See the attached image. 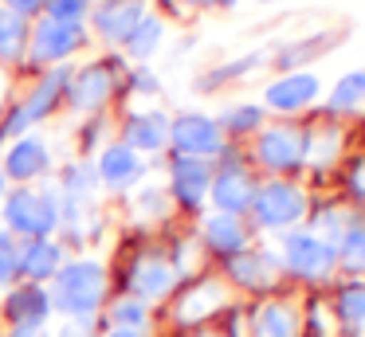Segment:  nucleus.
<instances>
[{"mask_svg":"<svg viewBox=\"0 0 365 337\" xmlns=\"http://www.w3.org/2000/svg\"><path fill=\"white\" fill-rule=\"evenodd\" d=\"M103 290H106V274L95 259H75V263H63L56 271V294H51V306H56L63 318H83L91 321L95 310L103 306Z\"/></svg>","mask_w":365,"mask_h":337,"instance_id":"obj_1","label":"nucleus"},{"mask_svg":"<svg viewBox=\"0 0 365 337\" xmlns=\"http://www.w3.org/2000/svg\"><path fill=\"white\" fill-rule=\"evenodd\" d=\"M4 224L12 235H32L48 239L59 224V200L51 188H16L4 196Z\"/></svg>","mask_w":365,"mask_h":337,"instance_id":"obj_2","label":"nucleus"},{"mask_svg":"<svg viewBox=\"0 0 365 337\" xmlns=\"http://www.w3.org/2000/svg\"><path fill=\"white\" fill-rule=\"evenodd\" d=\"M67 71H51V75H43V83L36 86L32 94H28L24 102H20L16 110L9 114V122L0 125V138L9 141V138H24L28 130H32L36 122H43V118L56 110V102H59V94L67 90Z\"/></svg>","mask_w":365,"mask_h":337,"instance_id":"obj_3","label":"nucleus"},{"mask_svg":"<svg viewBox=\"0 0 365 337\" xmlns=\"http://www.w3.org/2000/svg\"><path fill=\"white\" fill-rule=\"evenodd\" d=\"M169 145L177 149V157L205 161V157H216L224 149V130H220L216 118L181 114L177 122H169Z\"/></svg>","mask_w":365,"mask_h":337,"instance_id":"obj_4","label":"nucleus"},{"mask_svg":"<svg viewBox=\"0 0 365 337\" xmlns=\"http://www.w3.org/2000/svg\"><path fill=\"white\" fill-rule=\"evenodd\" d=\"M252 212L259 219V227H271V232H283V227H294L307 212V196L299 192L294 185H263L259 192L252 196Z\"/></svg>","mask_w":365,"mask_h":337,"instance_id":"obj_5","label":"nucleus"},{"mask_svg":"<svg viewBox=\"0 0 365 337\" xmlns=\"http://www.w3.org/2000/svg\"><path fill=\"white\" fill-rule=\"evenodd\" d=\"M283 263L291 266L299 279H326L338 263L334 247L322 239V235H310V232H291L283 239Z\"/></svg>","mask_w":365,"mask_h":337,"instance_id":"obj_6","label":"nucleus"},{"mask_svg":"<svg viewBox=\"0 0 365 337\" xmlns=\"http://www.w3.org/2000/svg\"><path fill=\"white\" fill-rule=\"evenodd\" d=\"M79 47H83V24H63V20H48V16L28 36V51H32L36 63H63Z\"/></svg>","mask_w":365,"mask_h":337,"instance_id":"obj_7","label":"nucleus"},{"mask_svg":"<svg viewBox=\"0 0 365 337\" xmlns=\"http://www.w3.org/2000/svg\"><path fill=\"white\" fill-rule=\"evenodd\" d=\"M114 86H118L114 63H87L79 75L67 78V102H71L75 110H83V114H91V110L110 102Z\"/></svg>","mask_w":365,"mask_h":337,"instance_id":"obj_8","label":"nucleus"},{"mask_svg":"<svg viewBox=\"0 0 365 337\" xmlns=\"http://www.w3.org/2000/svg\"><path fill=\"white\" fill-rule=\"evenodd\" d=\"M142 16H145V0H103V4L91 8L95 31L106 43H126L130 31L142 24Z\"/></svg>","mask_w":365,"mask_h":337,"instance_id":"obj_9","label":"nucleus"},{"mask_svg":"<svg viewBox=\"0 0 365 337\" xmlns=\"http://www.w3.org/2000/svg\"><path fill=\"white\" fill-rule=\"evenodd\" d=\"M95 172H98V185H106V188H130L142 180L145 165H142V153H134L126 141H118V145H106L98 153Z\"/></svg>","mask_w":365,"mask_h":337,"instance_id":"obj_10","label":"nucleus"},{"mask_svg":"<svg viewBox=\"0 0 365 337\" xmlns=\"http://www.w3.org/2000/svg\"><path fill=\"white\" fill-rule=\"evenodd\" d=\"M228 274L252 290H271L279 282V274H283V263L271 251H247L244 247L240 255L228 259Z\"/></svg>","mask_w":365,"mask_h":337,"instance_id":"obj_11","label":"nucleus"},{"mask_svg":"<svg viewBox=\"0 0 365 337\" xmlns=\"http://www.w3.org/2000/svg\"><path fill=\"white\" fill-rule=\"evenodd\" d=\"M177 282V271L169 259L161 255H142L134 263V271H130V290H134V298H165L169 290H173Z\"/></svg>","mask_w":365,"mask_h":337,"instance_id":"obj_12","label":"nucleus"},{"mask_svg":"<svg viewBox=\"0 0 365 337\" xmlns=\"http://www.w3.org/2000/svg\"><path fill=\"white\" fill-rule=\"evenodd\" d=\"M48 161H51V153H48V141H40V138H16L9 145V153H4V177H12V180H36L43 169H48Z\"/></svg>","mask_w":365,"mask_h":337,"instance_id":"obj_13","label":"nucleus"},{"mask_svg":"<svg viewBox=\"0 0 365 337\" xmlns=\"http://www.w3.org/2000/svg\"><path fill=\"white\" fill-rule=\"evenodd\" d=\"M4 313H9L12 326H40L51 313V294L40 286V282H28V286H16L9 298H4Z\"/></svg>","mask_w":365,"mask_h":337,"instance_id":"obj_14","label":"nucleus"},{"mask_svg":"<svg viewBox=\"0 0 365 337\" xmlns=\"http://www.w3.org/2000/svg\"><path fill=\"white\" fill-rule=\"evenodd\" d=\"M208 196L216 200V208L228 212V216H240L244 208H252V196H255V185L244 169H224L212 177L208 185Z\"/></svg>","mask_w":365,"mask_h":337,"instance_id":"obj_15","label":"nucleus"},{"mask_svg":"<svg viewBox=\"0 0 365 337\" xmlns=\"http://www.w3.org/2000/svg\"><path fill=\"white\" fill-rule=\"evenodd\" d=\"M259 161L267 165V169H294V165L302 161V138L291 130V125H275V130H263L259 138Z\"/></svg>","mask_w":365,"mask_h":337,"instance_id":"obj_16","label":"nucleus"},{"mask_svg":"<svg viewBox=\"0 0 365 337\" xmlns=\"http://www.w3.org/2000/svg\"><path fill=\"white\" fill-rule=\"evenodd\" d=\"M208 185H212V172H208L205 161H192V157H177L173 161V196L189 208H197L208 196Z\"/></svg>","mask_w":365,"mask_h":337,"instance_id":"obj_17","label":"nucleus"},{"mask_svg":"<svg viewBox=\"0 0 365 337\" xmlns=\"http://www.w3.org/2000/svg\"><path fill=\"white\" fill-rule=\"evenodd\" d=\"M314 94H318V78L307 75V71H299V75H287V78H279V83H271L263 98L275 110H302L307 102H314Z\"/></svg>","mask_w":365,"mask_h":337,"instance_id":"obj_18","label":"nucleus"},{"mask_svg":"<svg viewBox=\"0 0 365 337\" xmlns=\"http://www.w3.org/2000/svg\"><path fill=\"white\" fill-rule=\"evenodd\" d=\"M126 145L134 153H158L169 145V118L161 114H134L126 122Z\"/></svg>","mask_w":365,"mask_h":337,"instance_id":"obj_19","label":"nucleus"},{"mask_svg":"<svg viewBox=\"0 0 365 337\" xmlns=\"http://www.w3.org/2000/svg\"><path fill=\"white\" fill-rule=\"evenodd\" d=\"M63 266V255L51 239H32L28 247H20V274L32 282H43V279H56V271Z\"/></svg>","mask_w":365,"mask_h":337,"instance_id":"obj_20","label":"nucleus"},{"mask_svg":"<svg viewBox=\"0 0 365 337\" xmlns=\"http://www.w3.org/2000/svg\"><path fill=\"white\" fill-rule=\"evenodd\" d=\"M205 239H208V247L224 251V255H240L247 247L244 224H240V216H228V212H216V216L205 219Z\"/></svg>","mask_w":365,"mask_h":337,"instance_id":"obj_21","label":"nucleus"},{"mask_svg":"<svg viewBox=\"0 0 365 337\" xmlns=\"http://www.w3.org/2000/svg\"><path fill=\"white\" fill-rule=\"evenodd\" d=\"M224 298H228V294H224L220 282L205 279V282H197L181 302H177V318H181V321H200V318H208V313L220 310Z\"/></svg>","mask_w":365,"mask_h":337,"instance_id":"obj_22","label":"nucleus"},{"mask_svg":"<svg viewBox=\"0 0 365 337\" xmlns=\"http://www.w3.org/2000/svg\"><path fill=\"white\" fill-rule=\"evenodd\" d=\"M255 337H299V313L287 302H267L255 313Z\"/></svg>","mask_w":365,"mask_h":337,"instance_id":"obj_23","label":"nucleus"},{"mask_svg":"<svg viewBox=\"0 0 365 337\" xmlns=\"http://www.w3.org/2000/svg\"><path fill=\"white\" fill-rule=\"evenodd\" d=\"M28 36L32 28L24 24V16L0 8V63H16L28 51Z\"/></svg>","mask_w":365,"mask_h":337,"instance_id":"obj_24","label":"nucleus"},{"mask_svg":"<svg viewBox=\"0 0 365 337\" xmlns=\"http://www.w3.org/2000/svg\"><path fill=\"white\" fill-rule=\"evenodd\" d=\"M161 36H165V24H161L158 16H142V24H138V28L130 31V39H126L130 59H150V55L161 47Z\"/></svg>","mask_w":365,"mask_h":337,"instance_id":"obj_25","label":"nucleus"},{"mask_svg":"<svg viewBox=\"0 0 365 337\" xmlns=\"http://www.w3.org/2000/svg\"><path fill=\"white\" fill-rule=\"evenodd\" d=\"M334 255H338V263L346 266V271L365 274V227H349V232L338 239Z\"/></svg>","mask_w":365,"mask_h":337,"instance_id":"obj_26","label":"nucleus"},{"mask_svg":"<svg viewBox=\"0 0 365 337\" xmlns=\"http://www.w3.org/2000/svg\"><path fill=\"white\" fill-rule=\"evenodd\" d=\"M365 102V71H349L346 78H338V86H334L330 94V106L334 110H354Z\"/></svg>","mask_w":365,"mask_h":337,"instance_id":"obj_27","label":"nucleus"},{"mask_svg":"<svg viewBox=\"0 0 365 337\" xmlns=\"http://www.w3.org/2000/svg\"><path fill=\"white\" fill-rule=\"evenodd\" d=\"M110 321H114V329H134V333H142L145 321H150V310H145L142 298H122V302H114Z\"/></svg>","mask_w":365,"mask_h":337,"instance_id":"obj_28","label":"nucleus"},{"mask_svg":"<svg viewBox=\"0 0 365 337\" xmlns=\"http://www.w3.org/2000/svg\"><path fill=\"white\" fill-rule=\"evenodd\" d=\"M338 318L346 326H361L365 321V286H346L338 294Z\"/></svg>","mask_w":365,"mask_h":337,"instance_id":"obj_29","label":"nucleus"},{"mask_svg":"<svg viewBox=\"0 0 365 337\" xmlns=\"http://www.w3.org/2000/svg\"><path fill=\"white\" fill-rule=\"evenodd\" d=\"M67 196H83L87 200L91 192H95V185H98V172H95V165H87V161H79V165H71L67 169Z\"/></svg>","mask_w":365,"mask_h":337,"instance_id":"obj_30","label":"nucleus"},{"mask_svg":"<svg viewBox=\"0 0 365 337\" xmlns=\"http://www.w3.org/2000/svg\"><path fill=\"white\" fill-rule=\"evenodd\" d=\"M91 0H48L43 12L48 20H63V24H83V16H91Z\"/></svg>","mask_w":365,"mask_h":337,"instance_id":"obj_31","label":"nucleus"},{"mask_svg":"<svg viewBox=\"0 0 365 337\" xmlns=\"http://www.w3.org/2000/svg\"><path fill=\"white\" fill-rule=\"evenodd\" d=\"M12 274H20V243H16V235L4 227V232H0V282L12 279Z\"/></svg>","mask_w":365,"mask_h":337,"instance_id":"obj_32","label":"nucleus"},{"mask_svg":"<svg viewBox=\"0 0 365 337\" xmlns=\"http://www.w3.org/2000/svg\"><path fill=\"white\" fill-rule=\"evenodd\" d=\"M334 149H338V133L326 130V133H318V138H310L307 145H302V153H307L314 165H326L334 157Z\"/></svg>","mask_w":365,"mask_h":337,"instance_id":"obj_33","label":"nucleus"},{"mask_svg":"<svg viewBox=\"0 0 365 337\" xmlns=\"http://www.w3.org/2000/svg\"><path fill=\"white\" fill-rule=\"evenodd\" d=\"M259 122H263V110L259 106H236V110H228V118H224V125H228V130H236V133L255 130Z\"/></svg>","mask_w":365,"mask_h":337,"instance_id":"obj_34","label":"nucleus"},{"mask_svg":"<svg viewBox=\"0 0 365 337\" xmlns=\"http://www.w3.org/2000/svg\"><path fill=\"white\" fill-rule=\"evenodd\" d=\"M43 4L48 0H4V8L16 16H36V12H43Z\"/></svg>","mask_w":365,"mask_h":337,"instance_id":"obj_35","label":"nucleus"},{"mask_svg":"<svg viewBox=\"0 0 365 337\" xmlns=\"http://www.w3.org/2000/svg\"><path fill=\"white\" fill-rule=\"evenodd\" d=\"M134 90H142V94H153V90H158V78H153L150 71H138V75H134Z\"/></svg>","mask_w":365,"mask_h":337,"instance_id":"obj_36","label":"nucleus"},{"mask_svg":"<svg viewBox=\"0 0 365 337\" xmlns=\"http://www.w3.org/2000/svg\"><path fill=\"white\" fill-rule=\"evenodd\" d=\"M9 337H43V329L40 326H12Z\"/></svg>","mask_w":365,"mask_h":337,"instance_id":"obj_37","label":"nucleus"},{"mask_svg":"<svg viewBox=\"0 0 365 337\" xmlns=\"http://www.w3.org/2000/svg\"><path fill=\"white\" fill-rule=\"evenodd\" d=\"M354 188H357V196H365V161L354 169Z\"/></svg>","mask_w":365,"mask_h":337,"instance_id":"obj_38","label":"nucleus"},{"mask_svg":"<svg viewBox=\"0 0 365 337\" xmlns=\"http://www.w3.org/2000/svg\"><path fill=\"white\" fill-rule=\"evenodd\" d=\"M192 4H200V8H228V4H236V0H192Z\"/></svg>","mask_w":365,"mask_h":337,"instance_id":"obj_39","label":"nucleus"},{"mask_svg":"<svg viewBox=\"0 0 365 337\" xmlns=\"http://www.w3.org/2000/svg\"><path fill=\"white\" fill-rule=\"evenodd\" d=\"M4 98H9V75H4V67H0V106H4Z\"/></svg>","mask_w":365,"mask_h":337,"instance_id":"obj_40","label":"nucleus"},{"mask_svg":"<svg viewBox=\"0 0 365 337\" xmlns=\"http://www.w3.org/2000/svg\"><path fill=\"white\" fill-rule=\"evenodd\" d=\"M106 337H138V333H134V329H110Z\"/></svg>","mask_w":365,"mask_h":337,"instance_id":"obj_41","label":"nucleus"},{"mask_svg":"<svg viewBox=\"0 0 365 337\" xmlns=\"http://www.w3.org/2000/svg\"><path fill=\"white\" fill-rule=\"evenodd\" d=\"M0 200H4V172H0Z\"/></svg>","mask_w":365,"mask_h":337,"instance_id":"obj_42","label":"nucleus"},{"mask_svg":"<svg viewBox=\"0 0 365 337\" xmlns=\"http://www.w3.org/2000/svg\"><path fill=\"white\" fill-rule=\"evenodd\" d=\"M200 337H224V333H200Z\"/></svg>","mask_w":365,"mask_h":337,"instance_id":"obj_43","label":"nucleus"}]
</instances>
